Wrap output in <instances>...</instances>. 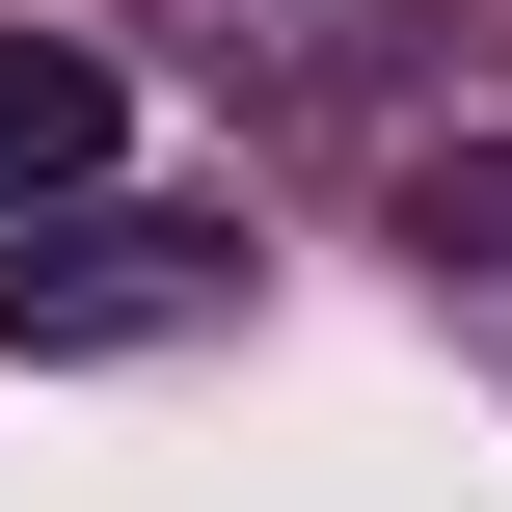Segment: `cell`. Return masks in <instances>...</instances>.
Wrapping results in <instances>:
<instances>
[{"instance_id": "3", "label": "cell", "mask_w": 512, "mask_h": 512, "mask_svg": "<svg viewBox=\"0 0 512 512\" xmlns=\"http://www.w3.org/2000/svg\"><path fill=\"white\" fill-rule=\"evenodd\" d=\"M432 270H512V135H459V162H432Z\"/></svg>"}, {"instance_id": "1", "label": "cell", "mask_w": 512, "mask_h": 512, "mask_svg": "<svg viewBox=\"0 0 512 512\" xmlns=\"http://www.w3.org/2000/svg\"><path fill=\"white\" fill-rule=\"evenodd\" d=\"M189 324H243V216H135V189H81V216L0 243V351H189Z\"/></svg>"}, {"instance_id": "2", "label": "cell", "mask_w": 512, "mask_h": 512, "mask_svg": "<svg viewBox=\"0 0 512 512\" xmlns=\"http://www.w3.org/2000/svg\"><path fill=\"white\" fill-rule=\"evenodd\" d=\"M108 135H135V108H108V54H81V27H0V216H81V189H108Z\"/></svg>"}]
</instances>
